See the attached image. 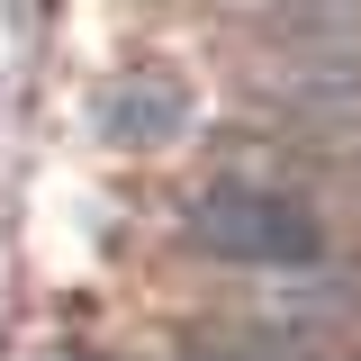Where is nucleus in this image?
Here are the masks:
<instances>
[{"mask_svg": "<svg viewBox=\"0 0 361 361\" xmlns=\"http://www.w3.org/2000/svg\"><path fill=\"white\" fill-rule=\"evenodd\" d=\"M180 235H190L208 262L262 271V280H307V271H325V217H316L289 180H271V172L199 180L190 208H180Z\"/></svg>", "mask_w": 361, "mask_h": 361, "instance_id": "1", "label": "nucleus"}, {"mask_svg": "<svg viewBox=\"0 0 361 361\" xmlns=\"http://www.w3.org/2000/svg\"><path fill=\"white\" fill-rule=\"evenodd\" d=\"M253 118L280 154H361V73L343 63H262L253 73Z\"/></svg>", "mask_w": 361, "mask_h": 361, "instance_id": "2", "label": "nucleus"}, {"mask_svg": "<svg viewBox=\"0 0 361 361\" xmlns=\"http://www.w3.org/2000/svg\"><path fill=\"white\" fill-rule=\"evenodd\" d=\"M190 118H199L190 82H180V73H154V63L90 90V135L118 145V154H163V145L190 135Z\"/></svg>", "mask_w": 361, "mask_h": 361, "instance_id": "3", "label": "nucleus"}, {"mask_svg": "<svg viewBox=\"0 0 361 361\" xmlns=\"http://www.w3.org/2000/svg\"><path fill=\"white\" fill-rule=\"evenodd\" d=\"M262 63H343L361 73V0H244Z\"/></svg>", "mask_w": 361, "mask_h": 361, "instance_id": "4", "label": "nucleus"}, {"mask_svg": "<svg viewBox=\"0 0 361 361\" xmlns=\"http://www.w3.org/2000/svg\"><path fill=\"white\" fill-rule=\"evenodd\" d=\"M199 361H361L343 343V325L316 307H262V316H235L217 334H190Z\"/></svg>", "mask_w": 361, "mask_h": 361, "instance_id": "5", "label": "nucleus"}, {"mask_svg": "<svg viewBox=\"0 0 361 361\" xmlns=\"http://www.w3.org/2000/svg\"><path fill=\"white\" fill-rule=\"evenodd\" d=\"M45 361H109V353H82V343H63V353H45Z\"/></svg>", "mask_w": 361, "mask_h": 361, "instance_id": "6", "label": "nucleus"}, {"mask_svg": "<svg viewBox=\"0 0 361 361\" xmlns=\"http://www.w3.org/2000/svg\"><path fill=\"white\" fill-rule=\"evenodd\" d=\"M180 361H199V353H180Z\"/></svg>", "mask_w": 361, "mask_h": 361, "instance_id": "7", "label": "nucleus"}]
</instances>
